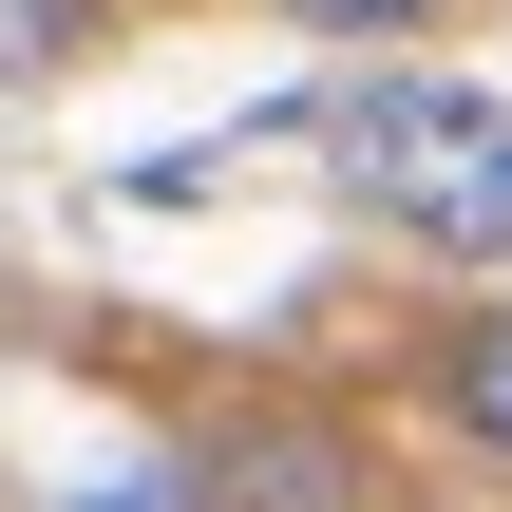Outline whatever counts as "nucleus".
I'll use <instances>...</instances> for the list:
<instances>
[{
    "label": "nucleus",
    "mask_w": 512,
    "mask_h": 512,
    "mask_svg": "<svg viewBox=\"0 0 512 512\" xmlns=\"http://www.w3.org/2000/svg\"><path fill=\"white\" fill-rule=\"evenodd\" d=\"M323 152H342V190H361L399 247L512 266V95H475V76H361V95L323 114Z\"/></svg>",
    "instance_id": "obj_1"
},
{
    "label": "nucleus",
    "mask_w": 512,
    "mask_h": 512,
    "mask_svg": "<svg viewBox=\"0 0 512 512\" xmlns=\"http://www.w3.org/2000/svg\"><path fill=\"white\" fill-rule=\"evenodd\" d=\"M209 494H228V512H361V456L304 437V418H247V437L209 456Z\"/></svg>",
    "instance_id": "obj_2"
},
{
    "label": "nucleus",
    "mask_w": 512,
    "mask_h": 512,
    "mask_svg": "<svg viewBox=\"0 0 512 512\" xmlns=\"http://www.w3.org/2000/svg\"><path fill=\"white\" fill-rule=\"evenodd\" d=\"M418 380H437V418H456V437H475V456L512 475V304H456Z\"/></svg>",
    "instance_id": "obj_3"
},
{
    "label": "nucleus",
    "mask_w": 512,
    "mask_h": 512,
    "mask_svg": "<svg viewBox=\"0 0 512 512\" xmlns=\"http://www.w3.org/2000/svg\"><path fill=\"white\" fill-rule=\"evenodd\" d=\"M114 38V0H0V95H38V76H76Z\"/></svg>",
    "instance_id": "obj_4"
},
{
    "label": "nucleus",
    "mask_w": 512,
    "mask_h": 512,
    "mask_svg": "<svg viewBox=\"0 0 512 512\" xmlns=\"http://www.w3.org/2000/svg\"><path fill=\"white\" fill-rule=\"evenodd\" d=\"M266 19H304V38H418L437 0H266Z\"/></svg>",
    "instance_id": "obj_5"
},
{
    "label": "nucleus",
    "mask_w": 512,
    "mask_h": 512,
    "mask_svg": "<svg viewBox=\"0 0 512 512\" xmlns=\"http://www.w3.org/2000/svg\"><path fill=\"white\" fill-rule=\"evenodd\" d=\"M76 512H228V494H209V475H95Z\"/></svg>",
    "instance_id": "obj_6"
}]
</instances>
